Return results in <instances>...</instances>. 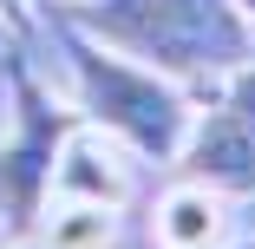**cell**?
Here are the masks:
<instances>
[{
	"label": "cell",
	"instance_id": "obj_5",
	"mask_svg": "<svg viewBox=\"0 0 255 249\" xmlns=\"http://www.w3.org/2000/svg\"><path fill=\"white\" fill-rule=\"evenodd\" d=\"M46 204H105V210H125L131 204V151L112 144L105 131L92 125H72L59 158H53V177H46Z\"/></svg>",
	"mask_w": 255,
	"mask_h": 249
},
{
	"label": "cell",
	"instance_id": "obj_10",
	"mask_svg": "<svg viewBox=\"0 0 255 249\" xmlns=\"http://www.w3.org/2000/svg\"><path fill=\"white\" fill-rule=\"evenodd\" d=\"M229 249H255V236H249V243H229Z\"/></svg>",
	"mask_w": 255,
	"mask_h": 249
},
{
	"label": "cell",
	"instance_id": "obj_11",
	"mask_svg": "<svg viewBox=\"0 0 255 249\" xmlns=\"http://www.w3.org/2000/svg\"><path fill=\"white\" fill-rule=\"evenodd\" d=\"M0 98H7V79H0Z\"/></svg>",
	"mask_w": 255,
	"mask_h": 249
},
{
	"label": "cell",
	"instance_id": "obj_8",
	"mask_svg": "<svg viewBox=\"0 0 255 249\" xmlns=\"http://www.w3.org/2000/svg\"><path fill=\"white\" fill-rule=\"evenodd\" d=\"M0 13H7V26H26V7H20V0H0Z\"/></svg>",
	"mask_w": 255,
	"mask_h": 249
},
{
	"label": "cell",
	"instance_id": "obj_2",
	"mask_svg": "<svg viewBox=\"0 0 255 249\" xmlns=\"http://www.w3.org/2000/svg\"><path fill=\"white\" fill-rule=\"evenodd\" d=\"M59 20L170 72L190 98H203L242 59H255V26L236 0H72L59 7Z\"/></svg>",
	"mask_w": 255,
	"mask_h": 249
},
{
	"label": "cell",
	"instance_id": "obj_7",
	"mask_svg": "<svg viewBox=\"0 0 255 249\" xmlns=\"http://www.w3.org/2000/svg\"><path fill=\"white\" fill-rule=\"evenodd\" d=\"M118 210L105 204H46L39 210V249H112Z\"/></svg>",
	"mask_w": 255,
	"mask_h": 249
},
{
	"label": "cell",
	"instance_id": "obj_4",
	"mask_svg": "<svg viewBox=\"0 0 255 249\" xmlns=\"http://www.w3.org/2000/svg\"><path fill=\"white\" fill-rule=\"evenodd\" d=\"M170 164L177 177H196L223 197H255V59H242L196 98V118Z\"/></svg>",
	"mask_w": 255,
	"mask_h": 249
},
{
	"label": "cell",
	"instance_id": "obj_1",
	"mask_svg": "<svg viewBox=\"0 0 255 249\" xmlns=\"http://www.w3.org/2000/svg\"><path fill=\"white\" fill-rule=\"evenodd\" d=\"M53 46H59V72H66L79 125L105 131L112 144H125L137 164H170L183 151L196 98L170 72L118 53V46H105V39H92L85 26L59 20V13H53Z\"/></svg>",
	"mask_w": 255,
	"mask_h": 249
},
{
	"label": "cell",
	"instance_id": "obj_6",
	"mask_svg": "<svg viewBox=\"0 0 255 249\" xmlns=\"http://www.w3.org/2000/svg\"><path fill=\"white\" fill-rule=\"evenodd\" d=\"M150 243L157 249H229V197L196 177H177L150 217Z\"/></svg>",
	"mask_w": 255,
	"mask_h": 249
},
{
	"label": "cell",
	"instance_id": "obj_12",
	"mask_svg": "<svg viewBox=\"0 0 255 249\" xmlns=\"http://www.w3.org/2000/svg\"><path fill=\"white\" fill-rule=\"evenodd\" d=\"M59 7H72V0H59Z\"/></svg>",
	"mask_w": 255,
	"mask_h": 249
},
{
	"label": "cell",
	"instance_id": "obj_9",
	"mask_svg": "<svg viewBox=\"0 0 255 249\" xmlns=\"http://www.w3.org/2000/svg\"><path fill=\"white\" fill-rule=\"evenodd\" d=\"M236 7H242V20H249V26H255V0H236Z\"/></svg>",
	"mask_w": 255,
	"mask_h": 249
},
{
	"label": "cell",
	"instance_id": "obj_3",
	"mask_svg": "<svg viewBox=\"0 0 255 249\" xmlns=\"http://www.w3.org/2000/svg\"><path fill=\"white\" fill-rule=\"evenodd\" d=\"M79 125V112H66L26 66L7 72V98H0V210L13 230H33L46 210V177L66 131Z\"/></svg>",
	"mask_w": 255,
	"mask_h": 249
}]
</instances>
